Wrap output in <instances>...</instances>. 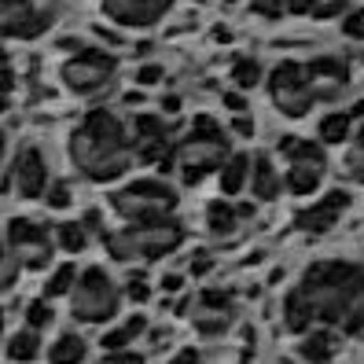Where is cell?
<instances>
[{
  "mask_svg": "<svg viewBox=\"0 0 364 364\" xmlns=\"http://www.w3.org/2000/svg\"><path fill=\"white\" fill-rule=\"evenodd\" d=\"M320 324L346 335L364 331V269L353 262H316L298 280Z\"/></svg>",
  "mask_w": 364,
  "mask_h": 364,
  "instance_id": "6da1fadb",
  "label": "cell"
},
{
  "mask_svg": "<svg viewBox=\"0 0 364 364\" xmlns=\"http://www.w3.org/2000/svg\"><path fill=\"white\" fill-rule=\"evenodd\" d=\"M136 147L125 133V125L114 111H89L85 122L70 133V162L92 184H111L129 173Z\"/></svg>",
  "mask_w": 364,
  "mask_h": 364,
  "instance_id": "7a4b0ae2",
  "label": "cell"
},
{
  "mask_svg": "<svg viewBox=\"0 0 364 364\" xmlns=\"http://www.w3.org/2000/svg\"><path fill=\"white\" fill-rule=\"evenodd\" d=\"M228 136L221 133V125L199 114L191 133L173 144V166L184 184H199L206 173H221V166L228 162Z\"/></svg>",
  "mask_w": 364,
  "mask_h": 364,
  "instance_id": "3957f363",
  "label": "cell"
},
{
  "mask_svg": "<svg viewBox=\"0 0 364 364\" xmlns=\"http://www.w3.org/2000/svg\"><path fill=\"white\" fill-rule=\"evenodd\" d=\"M184 243V228L173 218L159 221H125L114 235H107V250L114 262H155L173 254Z\"/></svg>",
  "mask_w": 364,
  "mask_h": 364,
  "instance_id": "277c9868",
  "label": "cell"
},
{
  "mask_svg": "<svg viewBox=\"0 0 364 364\" xmlns=\"http://www.w3.org/2000/svg\"><path fill=\"white\" fill-rule=\"evenodd\" d=\"M67 298H70V316L77 324H107V320L118 316V306H122L118 284L100 265H89L85 272H77V284Z\"/></svg>",
  "mask_w": 364,
  "mask_h": 364,
  "instance_id": "5b68a950",
  "label": "cell"
},
{
  "mask_svg": "<svg viewBox=\"0 0 364 364\" xmlns=\"http://www.w3.org/2000/svg\"><path fill=\"white\" fill-rule=\"evenodd\" d=\"M114 74H118V59L111 52H103V48H81L70 59L59 63L63 89H67L70 96H81V100L103 96L114 85Z\"/></svg>",
  "mask_w": 364,
  "mask_h": 364,
  "instance_id": "8992f818",
  "label": "cell"
},
{
  "mask_svg": "<svg viewBox=\"0 0 364 364\" xmlns=\"http://www.w3.org/2000/svg\"><path fill=\"white\" fill-rule=\"evenodd\" d=\"M107 203L122 221H159L177 210V191L162 181H136L111 191Z\"/></svg>",
  "mask_w": 364,
  "mask_h": 364,
  "instance_id": "52a82bcc",
  "label": "cell"
},
{
  "mask_svg": "<svg viewBox=\"0 0 364 364\" xmlns=\"http://www.w3.org/2000/svg\"><path fill=\"white\" fill-rule=\"evenodd\" d=\"M269 100L272 107L280 111L284 118H306L316 103V92H313V81H309V70L302 63H276L269 70Z\"/></svg>",
  "mask_w": 364,
  "mask_h": 364,
  "instance_id": "ba28073f",
  "label": "cell"
},
{
  "mask_svg": "<svg viewBox=\"0 0 364 364\" xmlns=\"http://www.w3.org/2000/svg\"><path fill=\"white\" fill-rule=\"evenodd\" d=\"M280 155L287 159V173H284V184L291 196H313V191L324 184V173H328V162H324V151L320 144L313 140H298V136H284L280 140Z\"/></svg>",
  "mask_w": 364,
  "mask_h": 364,
  "instance_id": "9c48e42d",
  "label": "cell"
},
{
  "mask_svg": "<svg viewBox=\"0 0 364 364\" xmlns=\"http://www.w3.org/2000/svg\"><path fill=\"white\" fill-rule=\"evenodd\" d=\"M0 4H4V37L33 41L52 30L63 0H0Z\"/></svg>",
  "mask_w": 364,
  "mask_h": 364,
  "instance_id": "30bf717a",
  "label": "cell"
},
{
  "mask_svg": "<svg viewBox=\"0 0 364 364\" xmlns=\"http://www.w3.org/2000/svg\"><path fill=\"white\" fill-rule=\"evenodd\" d=\"M4 188L15 191V196L26 199V203L48 196L52 184H48V162H45V155H41L37 147H23V151L11 159V166H8Z\"/></svg>",
  "mask_w": 364,
  "mask_h": 364,
  "instance_id": "8fae6325",
  "label": "cell"
},
{
  "mask_svg": "<svg viewBox=\"0 0 364 364\" xmlns=\"http://www.w3.org/2000/svg\"><path fill=\"white\" fill-rule=\"evenodd\" d=\"M8 250L15 254L18 262H23V269H45L52 262V250H55V235H48L41 225L33 221H23L15 218L8 225Z\"/></svg>",
  "mask_w": 364,
  "mask_h": 364,
  "instance_id": "7c38bea8",
  "label": "cell"
},
{
  "mask_svg": "<svg viewBox=\"0 0 364 364\" xmlns=\"http://www.w3.org/2000/svg\"><path fill=\"white\" fill-rule=\"evenodd\" d=\"M188 316H191V324H196L199 335L218 338V335H225V331L232 328L235 309H232V298H228L225 291H203L196 302H191Z\"/></svg>",
  "mask_w": 364,
  "mask_h": 364,
  "instance_id": "4fadbf2b",
  "label": "cell"
},
{
  "mask_svg": "<svg viewBox=\"0 0 364 364\" xmlns=\"http://www.w3.org/2000/svg\"><path fill=\"white\" fill-rule=\"evenodd\" d=\"M100 8L114 26L144 30V26H155L159 18L173 8V0H103Z\"/></svg>",
  "mask_w": 364,
  "mask_h": 364,
  "instance_id": "5bb4252c",
  "label": "cell"
},
{
  "mask_svg": "<svg viewBox=\"0 0 364 364\" xmlns=\"http://www.w3.org/2000/svg\"><path fill=\"white\" fill-rule=\"evenodd\" d=\"M350 196L346 191H328L320 203H313V206H306V210H298L294 213V228H302V232H331L335 225H338V218L350 210Z\"/></svg>",
  "mask_w": 364,
  "mask_h": 364,
  "instance_id": "9a60e30c",
  "label": "cell"
},
{
  "mask_svg": "<svg viewBox=\"0 0 364 364\" xmlns=\"http://www.w3.org/2000/svg\"><path fill=\"white\" fill-rule=\"evenodd\" d=\"M133 129H136L133 147H136V159H140V162H166L169 155H173V144H169V129L162 125V118H155V114H140Z\"/></svg>",
  "mask_w": 364,
  "mask_h": 364,
  "instance_id": "2e32d148",
  "label": "cell"
},
{
  "mask_svg": "<svg viewBox=\"0 0 364 364\" xmlns=\"http://www.w3.org/2000/svg\"><path fill=\"white\" fill-rule=\"evenodd\" d=\"M306 70H309V81H313L316 100H324V103L338 100L342 92H346V85H350V67H346L342 59H331V55L313 59Z\"/></svg>",
  "mask_w": 364,
  "mask_h": 364,
  "instance_id": "e0dca14e",
  "label": "cell"
},
{
  "mask_svg": "<svg viewBox=\"0 0 364 364\" xmlns=\"http://www.w3.org/2000/svg\"><path fill=\"white\" fill-rule=\"evenodd\" d=\"M250 213H254L250 206H235L228 199H213L206 206V228H210V235L225 240V235H232L235 228H240V221H247Z\"/></svg>",
  "mask_w": 364,
  "mask_h": 364,
  "instance_id": "ac0fdd59",
  "label": "cell"
},
{
  "mask_svg": "<svg viewBox=\"0 0 364 364\" xmlns=\"http://www.w3.org/2000/svg\"><path fill=\"white\" fill-rule=\"evenodd\" d=\"M287 184L280 181V173L272 169V162L262 155V159H254V169H250V191H254V199H262V203H272V199H280V191Z\"/></svg>",
  "mask_w": 364,
  "mask_h": 364,
  "instance_id": "d6986e66",
  "label": "cell"
},
{
  "mask_svg": "<svg viewBox=\"0 0 364 364\" xmlns=\"http://www.w3.org/2000/svg\"><path fill=\"white\" fill-rule=\"evenodd\" d=\"M335 350H338L335 335L328 328H320V331H309L302 342H298L294 353H298V360H302V364H328L335 357Z\"/></svg>",
  "mask_w": 364,
  "mask_h": 364,
  "instance_id": "ffe728a7",
  "label": "cell"
},
{
  "mask_svg": "<svg viewBox=\"0 0 364 364\" xmlns=\"http://www.w3.org/2000/svg\"><path fill=\"white\" fill-rule=\"evenodd\" d=\"M313 320H316V313H313V306H309V298L302 294V287H294V291L284 298V324H287V331L306 335Z\"/></svg>",
  "mask_w": 364,
  "mask_h": 364,
  "instance_id": "44dd1931",
  "label": "cell"
},
{
  "mask_svg": "<svg viewBox=\"0 0 364 364\" xmlns=\"http://www.w3.org/2000/svg\"><path fill=\"white\" fill-rule=\"evenodd\" d=\"M250 169H254V162H250L247 155H228V162L221 166V173H218V181H221V196H225V199L240 196V191L247 188Z\"/></svg>",
  "mask_w": 364,
  "mask_h": 364,
  "instance_id": "7402d4cb",
  "label": "cell"
},
{
  "mask_svg": "<svg viewBox=\"0 0 364 364\" xmlns=\"http://www.w3.org/2000/svg\"><path fill=\"white\" fill-rule=\"evenodd\" d=\"M85 357H89V342H85L81 335H74V331L59 335L48 346V364H81Z\"/></svg>",
  "mask_w": 364,
  "mask_h": 364,
  "instance_id": "603a6c76",
  "label": "cell"
},
{
  "mask_svg": "<svg viewBox=\"0 0 364 364\" xmlns=\"http://www.w3.org/2000/svg\"><path fill=\"white\" fill-rule=\"evenodd\" d=\"M41 357V335H37V328H23V331H11L8 335V360H15V364H30V360H37Z\"/></svg>",
  "mask_w": 364,
  "mask_h": 364,
  "instance_id": "cb8c5ba5",
  "label": "cell"
},
{
  "mask_svg": "<svg viewBox=\"0 0 364 364\" xmlns=\"http://www.w3.org/2000/svg\"><path fill=\"white\" fill-rule=\"evenodd\" d=\"M144 331H147V316H129L122 328H114V331L103 335V350H107V353H111V350H125V346H129L136 335H144Z\"/></svg>",
  "mask_w": 364,
  "mask_h": 364,
  "instance_id": "d4e9b609",
  "label": "cell"
},
{
  "mask_svg": "<svg viewBox=\"0 0 364 364\" xmlns=\"http://www.w3.org/2000/svg\"><path fill=\"white\" fill-rule=\"evenodd\" d=\"M52 235H55V247L67 250V254H81L85 247H89V228L77 225V221H63Z\"/></svg>",
  "mask_w": 364,
  "mask_h": 364,
  "instance_id": "484cf974",
  "label": "cell"
},
{
  "mask_svg": "<svg viewBox=\"0 0 364 364\" xmlns=\"http://www.w3.org/2000/svg\"><path fill=\"white\" fill-rule=\"evenodd\" d=\"M350 125H353V114H350V111L324 114V122H320V140H324V144H342V140H350Z\"/></svg>",
  "mask_w": 364,
  "mask_h": 364,
  "instance_id": "4316f807",
  "label": "cell"
},
{
  "mask_svg": "<svg viewBox=\"0 0 364 364\" xmlns=\"http://www.w3.org/2000/svg\"><path fill=\"white\" fill-rule=\"evenodd\" d=\"M232 81H235V89H254V85L262 81V63L250 59V55L235 59L232 63Z\"/></svg>",
  "mask_w": 364,
  "mask_h": 364,
  "instance_id": "83f0119b",
  "label": "cell"
},
{
  "mask_svg": "<svg viewBox=\"0 0 364 364\" xmlns=\"http://www.w3.org/2000/svg\"><path fill=\"white\" fill-rule=\"evenodd\" d=\"M74 284H77V272H74V265H59L52 276H48V284H45V298H63V294H70L74 291Z\"/></svg>",
  "mask_w": 364,
  "mask_h": 364,
  "instance_id": "f1b7e54d",
  "label": "cell"
},
{
  "mask_svg": "<svg viewBox=\"0 0 364 364\" xmlns=\"http://www.w3.org/2000/svg\"><path fill=\"white\" fill-rule=\"evenodd\" d=\"M346 173H350L357 184H364V122H360V129H357L350 151H346Z\"/></svg>",
  "mask_w": 364,
  "mask_h": 364,
  "instance_id": "f546056e",
  "label": "cell"
},
{
  "mask_svg": "<svg viewBox=\"0 0 364 364\" xmlns=\"http://www.w3.org/2000/svg\"><path fill=\"white\" fill-rule=\"evenodd\" d=\"M52 316H55V313H52V298H37V302L26 306V324L37 328V331H41V328H48V324H52Z\"/></svg>",
  "mask_w": 364,
  "mask_h": 364,
  "instance_id": "4dcf8cb0",
  "label": "cell"
},
{
  "mask_svg": "<svg viewBox=\"0 0 364 364\" xmlns=\"http://www.w3.org/2000/svg\"><path fill=\"white\" fill-rule=\"evenodd\" d=\"M346 8H350V0H313L309 15H313V18H320V23H324V18H335V15H342Z\"/></svg>",
  "mask_w": 364,
  "mask_h": 364,
  "instance_id": "1f68e13d",
  "label": "cell"
},
{
  "mask_svg": "<svg viewBox=\"0 0 364 364\" xmlns=\"http://www.w3.org/2000/svg\"><path fill=\"white\" fill-rule=\"evenodd\" d=\"M250 8L265 18H280V15H291V0H250Z\"/></svg>",
  "mask_w": 364,
  "mask_h": 364,
  "instance_id": "d6a6232c",
  "label": "cell"
},
{
  "mask_svg": "<svg viewBox=\"0 0 364 364\" xmlns=\"http://www.w3.org/2000/svg\"><path fill=\"white\" fill-rule=\"evenodd\" d=\"M342 33H346L350 41H364V8L346 11V23H342Z\"/></svg>",
  "mask_w": 364,
  "mask_h": 364,
  "instance_id": "836d02e7",
  "label": "cell"
},
{
  "mask_svg": "<svg viewBox=\"0 0 364 364\" xmlns=\"http://www.w3.org/2000/svg\"><path fill=\"white\" fill-rule=\"evenodd\" d=\"M45 203H48L52 210H67V206L74 203V199H70V188H67V184H52V188H48V199H45Z\"/></svg>",
  "mask_w": 364,
  "mask_h": 364,
  "instance_id": "e575fe53",
  "label": "cell"
},
{
  "mask_svg": "<svg viewBox=\"0 0 364 364\" xmlns=\"http://www.w3.org/2000/svg\"><path fill=\"white\" fill-rule=\"evenodd\" d=\"M125 294H129L133 302H147V298H151V287H147L144 276H133V280L125 284Z\"/></svg>",
  "mask_w": 364,
  "mask_h": 364,
  "instance_id": "d590c367",
  "label": "cell"
},
{
  "mask_svg": "<svg viewBox=\"0 0 364 364\" xmlns=\"http://www.w3.org/2000/svg\"><path fill=\"white\" fill-rule=\"evenodd\" d=\"M100 364H144V357L140 353H129V350H111Z\"/></svg>",
  "mask_w": 364,
  "mask_h": 364,
  "instance_id": "8d00e7d4",
  "label": "cell"
},
{
  "mask_svg": "<svg viewBox=\"0 0 364 364\" xmlns=\"http://www.w3.org/2000/svg\"><path fill=\"white\" fill-rule=\"evenodd\" d=\"M210 269H213V258H210L206 250H199L196 258H191V265H188V272H191V276H206Z\"/></svg>",
  "mask_w": 364,
  "mask_h": 364,
  "instance_id": "74e56055",
  "label": "cell"
},
{
  "mask_svg": "<svg viewBox=\"0 0 364 364\" xmlns=\"http://www.w3.org/2000/svg\"><path fill=\"white\" fill-rule=\"evenodd\" d=\"M162 67H159V63H151V67H140V74H136V85H144V89H147V85H155V81H162Z\"/></svg>",
  "mask_w": 364,
  "mask_h": 364,
  "instance_id": "f35d334b",
  "label": "cell"
},
{
  "mask_svg": "<svg viewBox=\"0 0 364 364\" xmlns=\"http://www.w3.org/2000/svg\"><path fill=\"white\" fill-rule=\"evenodd\" d=\"M162 291H166V294H181V291H184V276H181V272H166V276H162Z\"/></svg>",
  "mask_w": 364,
  "mask_h": 364,
  "instance_id": "ab89813d",
  "label": "cell"
},
{
  "mask_svg": "<svg viewBox=\"0 0 364 364\" xmlns=\"http://www.w3.org/2000/svg\"><path fill=\"white\" fill-rule=\"evenodd\" d=\"M225 107H228L232 114H243V111H247V100L235 96V92H228V96H225Z\"/></svg>",
  "mask_w": 364,
  "mask_h": 364,
  "instance_id": "60d3db41",
  "label": "cell"
},
{
  "mask_svg": "<svg viewBox=\"0 0 364 364\" xmlns=\"http://www.w3.org/2000/svg\"><path fill=\"white\" fill-rule=\"evenodd\" d=\"M169 364H203V360H199V350H191V346H188V350H181L173 360H169Z\"/></svg>",
  "mask_w": 364,
  "mask_h": 364,
  "instance_id": "b9f144b4",
  "label": "cell"
},
{
  "mask_svg": "<svg viewBox=\"0 0 364 364\" xmlns=\"http://www.w3.org/2000/svg\"><path fill=\"white\" fill-rule=\"evenodd\" d=\"M232 129L240 133V136H250V133H254V125H250V118H243V114H235V122H232Z\"/></svg>",
  "mask_w": 364,
  "mask_h": 364,
  "instance_id": "7bdbcfd3",
  "label": "cell"
},
{
  "mask_svg": "<svg viewBox=\"0 0 364 364\" xmlns=\"http://www.w3.org/2000/svg\"><path fill=\"white\" fill-rule=\"evenodd\" d=\"M313 0H291V15H309Z\"/></svg>",
  "mask_w": 364,
  "mask_h": 364,
  "instance_id": "ee69618b",
  "label": "cell"
},
{
  "mask_svg": "<svg viewBox=\"0 0 364 364\" xmlns=\"http://www.w3.org/2000/svg\"><path fill=\"white\" fill-rule=\"evenodd\" d=\"M162 107H166V114H177V111H181V96H166Z\"/></svg>",
  "mask_w": 364,
  "mask_h": 364,
  "instance_id": "f6af8a7d",
  "label": "cell"
},
{
  "mask_svg": "<svg viewBox=\"0 0 364 364\" xmlns=\"http://www.w3.org/2000/svg\"><path fill=\"white\" fill-rule=\"evenodd\" d=\"M191 4H203V0H191Z\"/></svg>",
  "mask_w": 364,
  "mask_h": 364,
  "instance_id": "bcb514c9",
  "label": "cell"
},
{
  "mask_svg": "<svg viewBox=\"0 0 364 364\" xmlns=\"http://www.w3.org/2000/svg\"><path fill=\"white\" fill-rule=\"evenodd\" d=\"M225 4H235V0H225Z\"/></svg>",
  "mask_w": 364,
  "mask_h": 364,
  "instance_id": "7dc6e473",
  "label": "cell"
},
{
  "mask_svg": "<svg viewBox=\"0 0 364 364\" xmlns=\"http://www.w3.org/2000/svg\"><path fill=\"white\" fill-rule=\"evenodd\" d=\"M243 364H250V360H243Z\"/></svg>",
  "mask_w": 364,
  "mask_h": 364,
  "instance_id": "c3c4849f",
  "label": "cell"
}]
</instances>
